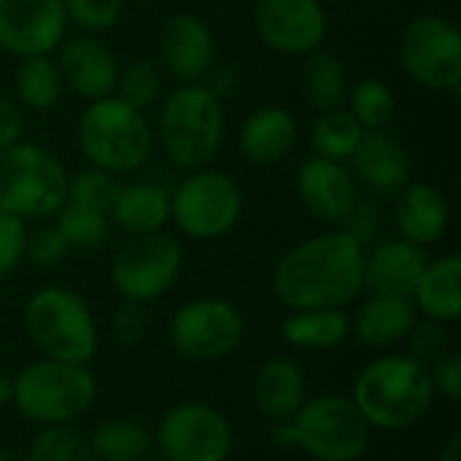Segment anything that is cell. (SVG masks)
Instances as JSON below:
<instances>
[{"instance_id":"52a82bcc","label":"cell","mask_w":461,"mask_h":461,"mask_svg":"<svg viewBox=\"0 0 461 461\" xmlns=\"http://www.w3.org/2000/svg\"><path fill=\"white\" fill-rule=\"evenodd\" d=\"M68 170L41 143H14L0 151V211L22 221L57 216L68 203Z\"/></svg>"},{"instance_id":"2e32d148","label":"cell","mask_w":461,"mask_h":461,"mask_svg":"<svg viewBox=\"0 0 461 461\" xmlns=\"http://www.w3.org/2000/svg\"><path fill=\"white\" fill-rule=\"evenodd\" d=\"M178 84H200L216 62L213 32L194 14H173L159 30V59Z\"/></svg>"},{"instance_id":"cb8c5ba5","label":"cell","mask_w":461,"mask_h":461,"mask_svg":"<svg viewBox=\"0 0 461 461\" xmlns=\"http://www.w3.org/2000/svg\"><path fill=\"white\" fill-rule=\"evenodd\" d=\"M254 400L262 416L273 421H289L308 400L305 373L286 357L267 359L254 381Z\"/></svg>"},{"instance_id":"e0dca14e","label":"cell","mask_w":461,"mask_h":461,"mask_svg":"<svg viewBox=\"0 0 461 461\" xmlns=\"http://www.w3.org/2000/svg\"><path fill=\"white\" fill-rule=\"evenodd\" d=\"M297 194L303 205L327 224H340L359 200L357 178L343 162L311 157L297 170Z\"/></svg>"},{"instance_id":"e575fe53","label":"cell","mask_w":461,"mask_h":461,"mask_svg":"<svg viewBox=\"0 0 461 461\" xmlns=\"http://www.w3.org/2000/svg\"><path fill=\"white\" fill-rule=\"evenodd\" d=\"M27 461H97L89 443L76 432L70 429L68 424L62 427H46L30 454H27Z\"/></svg>"},{"instance_id":"7c38bea8","label":"cell","mask_w":461,"mask_h":461,"mask_svg":"<svg viewBox=\"0 0 461 461\" xmlns=\"http://www.w3.org/2000/svg\"><path fill=\"white\" fill-rule=\"evenodd\" d=\"M246 332L240 311L219 297H203L181 305L170 319L173 348L192 362H216L232 354Z\"/></svg>"},{"instance_id":"ac0fdd59","label":"cell","mask_w":461,"mask_h":461,"mask_svg":"<svg viewBox=\"0 0 461 461\" xmlns=\"http://www.w3.org/2000/svg\"><path fill=\"white\" fill-rule=\"evenodd\" d=\"M57 68L62 84L84 100H100L113 95L119 65L113 51L95 35H78L59 43Z\"/></svg>"},{"instance_id":"4dcf8cb0","label":"cell","mask_w":461,"mask_h":461,"mask_svg":"<svg viewBox=\"0 0 461 461\" xmlns=\"http://www.w3.org/2000/svg\"><path fill=\"white\" fill-rule=\"evenodd\" d=\"M362 135H365V130L348 113V108H332V111H321V116L313 122L311 146H313L316 157L346 162L354 154V149L359 146Z\"/></svg>"},{"instance_id":"ee69618b","label":"cell","mask_w":461,"mask_h":461,"mask_svg":"<svg viewBox=\"0 0 461 461\" xmlns=\"http://www.w3.org/2000/svg\"><path fill=\"white\" fill-rule=\"evenodd\" d=\"M22 127H24V122H22L19 108L8 97L0 95V151H5L22 140Z\"/></svg>"},{"instance_id":"83f0119b","label":"cell","mask_w":461,"mask_h":461,"mask_svg":"<svg viewBox=\"0 0 461 461\" xmlns=\"http://www.w3.org/2000/svg\"><path fill=\"white\" fill-rule=\"evenodd\" d=\"M303 97L316 111H332L340 108V103L348 95V73L338 54L316 49L305 57L303 76H300Z\"/></svg>"},{"instance_id":"60d3db41","label":"cell","mask_w":461,"mask_h":461,"mask_svg":"<svg viewBox=\"0 0 461 461\" xmlns=\"http://www.w3.org/2000/svg\"><path fill=\"white\" fill-rule=\"evenodd\" d=\"M343 224V232L351 235L359 246H367L378 232H381V224H384V213L375 203H365V200H357V205L348 211V216L340 221Z\"/></svg>"},{"instance_id":"d590c367","label":"cell","mask_w":461,"mask_h":461,"mask_svg":"<svg viewBox=\"0 0 461 461\" xmlns=\"http://www.w3.org/2000/svg\"><path fill=\"white\" fill-rule=\"evenodd\" d=\"M119 189H122L119 176H111L97 167H86L68 181V203H78V205L111 213V205Z\"/></svg>"},{"instance_id":"5b68a950","label":"cell","mask_w":461,"mask_h":461,"mask_svg":"<svg viewBox=\"0 0 461 461\" xmlns=\"http://www.w3.org/2000/svg\"><path fill=\"white\" fill-rule=\"evenodd\" d=\"M78 149L92 167L130 176L149 162L154 130L143 111L108 95L92 100L78 116Z\"/></svg>"},{"instance_id":"74e56055","label":"cell","mask_w":461,"mask_h":461,"mask_svg":"<svg viewBox=\"0 0 461 461\" xmlns=\"http://www.w3.org/2000/svg\"><path fill=\"white\" fill-rule=\"evenodd\" d=\"M405 338H408V346H411L408 357L416 359L424 367L440 362L448 354V332H446V324H440V321H429V319L421 321V324L416 321L413 330Z\"/></svg>"},{"instance_id":"f6af8a7d","label":"cell","mask_w":461,"mask_h":461,"mask_svg":"<svg viewBox=\"0 0 461 461\" xmlns=\"http://www.w3.org/2000/svg\"><path fill=\"white\" fill-rule=\"evenodd\" d=\"M238 81H240V70H238L232 62H224V65H216V62H213V68H211L208 76L203 78V84H205L216 97L230 95V92L238 86Z\"/></svg>"},{"instance_id":"6da1fadb","label":"cell","mask_w":461,"mask_h":461,"mask_svg":"<svg viewBox=\"0 0 461 461\" xmlns=\"http://www.w3.org/2000/svg\"><path fill=\"white\" fill-rule=\"evenodd\" d=\"M273 292L289 311L346 308L365 292V246L343 230L308 238L276 265Z\"/></svg>"},{"instance_id":"9c48e42d","label":"cell","mask_w":461,"mask_h":461,"mask_svg":"<svg viewBox=\"0 0 461 461\" xmlns=\"http://www.w3.org/2000/svg\"><path fill=\"white\" fill-rule=\"evenodd\" d=\"M243 213L240 186L219 170H194L170 189V219L192 240L227 235Z\"/></svg>"},{"instance_id":"8d00e7d4","label":"cell","mask_w":461,"mask_h":461,"mask_svg":"<svg viewBox=\"0 0 461 461\" xmlns=\"http://www.w3.org/2000/svg\"><path fill=\"white\" fill-rule=\"evenodd\" d=\"M68 22L97 35L116 27L124 11V0H62Z\"/></svg>"},{"instance_id":"44dd1931","label":"cell","mask_w":461,"mask_h":461,"mask_svg":"<svg viewBox=\"0 0 461 461\" xmlns=\"http://www.w3.org/2000/svg\"><path fill=\"white\" fill-rule=\"evenodd\" d=\"M397 194L394 221L400 238L416 246L438 243L451 224V205L446 194L432 184H405Z\"/></svg>"},{"instance_id":"30bf717a","label":"cell","mask_w":461,"mask_h":461,"mask_svg":"<svg viewBox=\"0 0 461 461\" xmlns=\"http://www.w3.org/2000/svg\"><path fill=\"white\" fill-rule=\"evenodd\" d=\"M400 59L405 73L424 89L459 92L461 32L454 22L438 14L416 16L400 38Z\"/></svg>"},{"instance_id":"ffe728a7","label":"cell","mask_w":461,"mask_h":461,"mask_svg":"<svg viewBox=\"0 0 461 461\" xmlns=\"http://www.w3.org/2000/svg\"><path fill=\"white\" fill-rule=\"evenodd\" d=\"M348 162L351 176L378 194H397L411 178V159L405 146L384 130L365 132Z\"/></svg>"},{"instance_id":"bcb514c9","label":"cell","mask_w":461,"mask_h":461,"mask_svg":"<svg viewBox=\"0 0 461 461\" xmlns=\"http://www.w3.org/2000/svg\"><path fill=\"white\" fill-rule=\"evenodd\" d=\"M438 461H461V435H451V440L446 443V448L440 451V459Z\"/></svg>"},{"instance_id":"c3c4849f","label":"cell","mask_w":461,"mask_h":461,"mask_svg":"<svg viewBox=\"0 0 461 461\" xmlns=\"http://www.w3.org/2000/svg\"><path fill=\"white\" fill-rule=\"evenodd\" d=\"M0 461H11V456H8V454H3V451H0Z\"/></svg>"},{"instance_id":"b9f144b4","label":"cell","mask_w":461,"mask_h":461,"mask_svg":"<svg viewBox=\"0 0 461 461\" xmlns=\"http://www.w3.org/2000/svg\"><path fill=\"white\" fill-rule=\"evenodd\" d=\"M146 327H149V319H146V311L140 303H122L113 316H111V330H113V338L122 343V346H135L138 340H143L146 335Z\"/></svg>"},{"instance_id":"7bdbcfd3","label":"cell","mask_w":461,"mask_h":461,"mask_svg":"<svg viewBox=\"0 0 461 461\" xmlns=\"http://www.w3.org/2000/svg\"><path fill=\"white\" fill-rule=\"evenodd\" d=\"M429 381H432L435 394H443L446 400L459 402L461 400V354L448 351L440 362H435V365H432V373H429Z\"/></svg>"},{"instance_id":"d6986e66","label":"cell","mask_w":461,"mask_h":461,"mask_svg":"<svg viewBox=\"0 0 461 461\" xmlns=\"http://www.w3.org/2000/svg\"><path fill=\"white\" fill-rule=\"evenodd\" d=\"M427 267L424 249L405 240L389 238L365 251V289L370 294L413 297V289Z\"/></svg>"},{"instance_id":"f35d334b","label":"cell","mask_w":461,"mask_h":461,"mask_svg":"<svg viewBox=\"0 0 461 461\" xmlns=\"http://www.w3.org/2000/svg\"><path fill=\"white\" fill-rule=\"evenodd\" d=\"M24 246H27V221L0 211V278L16 270V265L24 259Z\"/></svg>"},{"instance_id":"3957f363","label":"cell","mask_w":461,"mask_h":461,"mask_svg":"<svg viewBox=\"0 0 461 461\" xmlns=\"http://www.w3.org/2000/svg\"><path fill=\"white\" fill-rule=\"evenodd\" d=\"M227 116L221 97H216L203 81L178 84L159 108L157 138L173 167L194 173L213 162L224 143Z\"/></svg>"},{"instance_id":"8992f818","label":"cell","mask_w":461,"mask_h":461,"mask_svg":"<svg viewBox=\"0 0 461 461\" xmlns=\"http://www.w3.org/2000/svg\"><path fill=\"white\" fill-rule=\"evenodd\" d=\"M97 381L86 365L41 359L11 381V402L41 427H62L95 405Z\"/></svg>"},{"instance_id":"f546056e","label":"cell","mask_w":461,"mask_h":461,"mask_svg":"<svg viewBox=\"0 0 461 461\" xmlns=\"http://www.w3.org/2000/svg\"><path fill=\"white\" fill-rule=\"evenodd\" d=\"M97 461H140L151 448L149 432L130 419H108L86 440Z\"/></svg>"},{"instance_id":"7402d4cb","label":"cell","mask_w":461,"mask_h":461,"mask_svg":"<svg viewBox=\"0 0 461 461\" xmlns=\"http://www.w3.org/2000/svg\"><path fill=\"white\" fill-rule=\"evenodd\" d=\"M297 143V119L281 105L257 108L240 127V154L254 165H276L292 154Z\"/></svg>"},{"instance_id":"f1b7e54d","label":"cell","mask_w":461,"mask_h":461,"mask_svg":"<svg viewBox=\"0 0 461 461\" xmlns=\"http://www.w3.org/2000/svg\"><path fill=\"white\" fill-rule=\"evenodd\" d=\"M14 89H16L19 103L30 111L54 108L65 92L57 59H51V54L22 57L16 76H14Z\"/></svg>"},{"instance_id":"f907efd6","label":"cell","mask_w":461,"mask_h":461,"mask_svg":"<svg viewBox=\"0 0 461 461\" xmlns=\"http://www.w3.org/2000/svg\"><path fill=\"white\" fill-rule=\"evenodd\" d=\"M0 297H3V289H0Z\"/></svg>"},{"instance_id":"277c9868","label":"cell","mask_w":461,"mask_h":461,"mask_svg":"<svg viewBox=\"0 0 461 461\" xmlns=\"http://www.w3.org/2000/svg\"><path fill=\"white\" fill-rule=\"evenodd\" d=\"M273 443L316 461H359L370 446V427L348 397L321 394L305 400L289 421H278Z\"/></svg>"},{"instance_id":"4316f807","label":"cell","mask_w":461,"mask_h":461,"mask_svg":"<svg viewBox=\"0 0 461 461\" xmlns=\"http://www.w3.org/2000/svg\"><path fill=\"white\" fill-rule=\"evenodd\" d=\"M284 340L294 348H335L351 335V319L343 308H305L284 319Z\"/></svg>"},{"instance_id":"8fae6325","label":"cell","mask_w":461,"mask_h":461,"mask_svg":"<svg viewBox=\"0 0 461 461\" xmlns=\"http://www.w3.org/2000/svg\"><path fill=\"white\" fill-rule=\"evenodd\" d=\"M181 265L184 251L176 238L165 235L162 230L135 235L113 257L111 284L122 300L143 305L162 297L178 281Z\"/></svg>"},{"instance_id":"5bb4252c","label":"cell","mask_w":461,"mask_h":461,"mask_svg":"<svg viewBox=\"0 0 461 461\" xmlns=\"http://www.w3.org/2000/svg\"><path fill=\"white\" fill-rule=\"evenodd\" d=\"M254 27L267 49L308 57L327 38V14L319 0H257Z\"/></svg>"},{"instance_id":"836d02e7","label":"cell","mask_w":461,"mask_h":461,"mask_svg":"<svg viewBox=\"0 0 461 461\" xmlns=\"http://www.w3.org/2000/svg\"><path fill=\"white\" fill-rule=\"evenodd\" d=\"M54 227L68 240V246L76 249H97L111 238V216L78 203H65L57 211Z\"/></svg>"},{"instance_id":"603a6c76","label":"cell","mask_w":461,"mask_h":461,"mask_svg":"<svg viewBox=\"0 0 461 461\" xmlns=\"http://www.w3.org/2000/svg\"><path fill=\"white\" fill-rule=\"evenodd\" d=\"M108 216L111 224L132 238L159 232L170 221V189L159 181H135L127 186L122 184Z\"/></svg>"},{"instance_id":"d4e9b609","label":"cell","mask_w":461,"mask_h":461,"mask_svg":"<svg viewBox=\"0 0 461 461\" xmlns=\"http://www.w3.org/2000/svg\"><path fill=\"white\" fill-rule=\"evenodd\" d=\"M413 305L429 321L451 324L461 316V257L446 254L435 262H427L416 289Z\"/></svg>"},{"instance_id":"7dc6e473","label":"cell","mask_w":461,"mask_h":461,"mask_svg":"<svg viewBox=\"0 0 461 461\" xmlns=\"http://www.w3.org/2000/svg\"><path fill=\"white\" fill-rule=\"evenodd\" d=\"M11 402V378L0 373V408Z\"/></svg>"},{"instance_id":"1f68e13d","label":"cell","mask_w":461,"mask_h":461,"mask_svg":"<svg viewBox=\"0 0 461 461\" xmlns=\"http://www.w3.org/2000/svg\"><path fill=\"white\" fill-rule=\"evenodd\" d=\"M116 97L124 100L127 105L146 111L154 108L165 92V73L162 65L151 57H140L127 62L124 68H119L116 76Z\"/></svg>"},{"instance_id":"7a4b0ae2","label":"cell","mask_w":461,"mask_h":461,"mask_svg":"<svg viewBox=\"0 0 461 461\" xmlns=\"http://www.w3.org/2000/svg\"><path fill=\"white\" fill-rule=\"evenodd\" d=\"M432 400L429 370L408 354H389L365 365L351 397L367 427L381 432H402L419 424L432 408Z\"/></svg>"},{"instance_id":"ba28073f","label":"cell","mask_w":461,"mask_h":461,"mask_svg":"<svg viewBox=\"0 0 461 461\" xmlns=\"http://www.w3.org/2000/svg\"><path fill=\"white\" fill-rule=\"evenodd\" d=\"M24 327L46 359L89 365L97 354V324L89 305L65 286H46L27 300Z\"/></svg>"},{"instance_id":"ab89813d","label":"cell","mask_w":461,"mask_h":461,"mask_svg":"<svg viewBox=\"0 0 461 461\" xmlns=\"http://www.w3.org/2000/svg\"><path fill=\"white\" fill-rule=\"evenodd\" d=\"M68 240L59 235L57 227H43L32 235H27V246H24V257L35 265V267H54L65 259L68 254Z\"/></svg>"},{"instance_id":"4fadbf2b","label":"cell","mask_w":461,"mask_h":461,"mask_svg":"<svg viewBox=\"0 0 461 461\" xmlns=\"http://www.w3.org/2000/svg\"><path fill=\"white\" fill-rule=\"evenodd\" d=\"M154 443L165 461H227L235 438L213 405L181 402L162 416Z\"/></svg>"},{"instance_id":"d6a6232c","label":"cell","mask_w":461,"mask_h":461,"mask_svg":"<svg viewBox=\"0 0 461 461\" xmlns=\"http://www.w3.org/2000/svg\"><path fill=\"white\" fill-rule=\"evenodd\" d=\"M348 113L362 124L365 132L384 130L397 113V97L381 78H362L348 89Z\"/></svg>"},{"instance_id":"9a60e30c","label":"cell","mask_w":461,"mask_h":461,"mask_svg":"<svg viewBox=\"0 0 461 461\" xmlns=\"http://www.w3.org/2000/svg\"><path fill=\"white\" fill-rule=\"evenodd\" d=\"M65 32L62 0H0V49L19 59L51 54Z\"/></svg>"},{"instance_id":"681fc988","label":"cell","mask_w":461,"mask_h":461,"mask_svg":"<svg viewBox=\"0 0 461 461\" xmlns=\"http://www.w3.org/2000/svg\"><path fill=\"white\" fill-rule=\"evenodd\" d=\"M140 3H151V0H140Z\"/></svg>"},{"instance_id":"484cf974","label":"cell","mask_w":461,"mask_h":461,"mask_svg":"<svg viewBox=\"0 0 461 461\" xmlns=\"http://www.w3.org/2000/svg\"><path fill=\"white\" fill-rule=\"evenodd\" d=\"M416 324V305L411 297L397 294H370V300L357 311L354 332L365 346H392L402 340Z\"/></svg>"}]
</instances>
